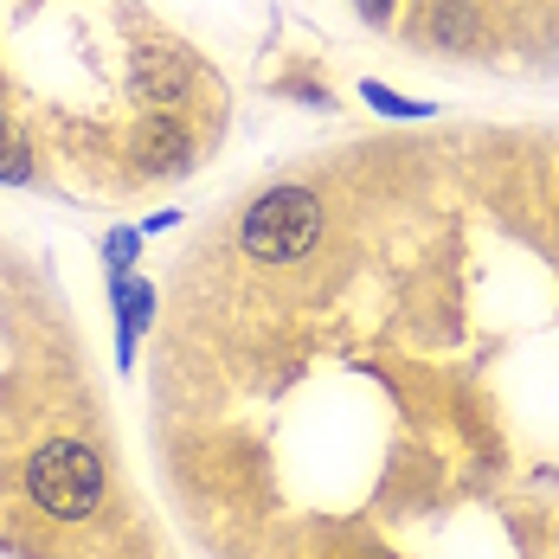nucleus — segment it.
I'll return each instance as SVG.
<instances>
[{"label":"nucleus","instance_id":"obj_7","mask_svg":"<svg viewBox=\"0 0 559 559\" xmlns=\"http://www.w3.org/2000/svg\"><path fill=\"white\" fill-rule=\"evenodd\" d=\"M0 180H13V187L33 180V155H26V142L7 129V116H0Z\"/></svg>","mask_w":559,"mask_h":559},{"label":"nucleus","instance_id":"obj_10","mask_svg":"<svg viewBox=\"0 0 559 559\" xmlns=\"http://www.w3.org/2000/svg\"><path fill=\"white\" fill-rule=\"evenodd\" d=\"M360 13H367V20H386V13H392V0H360Z\"/></svg>","mask_w":559,"mask_h":559},{"label":"nucleus","instance_id":"obj_3","mask_svg":"<svg viewBox=\"0 0 559 559\" xmlns=\"http://www.w3.org/2000/svg\"><path fill=\"white\" fill-rule=\"evenodd\" d=\"M193 84H200V71H193V58L168 46V39H142L135 52H129V91H135V104H148V110H180L187 97H193Z\"/></svg>","mask_w":559,"mask_h":559},{"label":"nucleus","instance_id":"obj_6","mask_svg":"<svg viewBox=\"0 0 559 559\" xmlns=\"http://www.w3.org/2000/svg\"><path fill=\"white\" fill-rule=\"evenodd\" d=\"M476 33V20H469V7L463 0H438V13H431V39L444 46V52H463V39Z\"/></svg>","mask_w":559,"mask_h":559},{"label":"nucleus","instance_id":"obj_4","mask_svg":"<svg viewBox=\"0 0 559 559\" xmlns=\"http://www.w3.org/2000/svg\"><path fill=\"white\" fill-rule=\"evenodd\" d=\"M142 168H155V174H187L193 168V135H187V122L174 110H155V122L142 129Z\"/></svg>","mask_w":559,"mask_h":559},{"label":"nucleus","instance_id":"obj_8","mask_svg":"<svg viewBox=\"0 0 559 559\" xmlns=\"http://www.w3.org/2000/svg\"><path fill=\"white\" fill-rule=\"evenodd\" d=\"M360 97L373 104V110H386V116H431V104H412V97H399V91H386V84H360Z\"/></svg>","mask_w":559,"mask_h":559},{"label":"nucleus","instance_id":"obj_1","mask_svg":"<svg viewBox=\"0 0 559 559\" xmlns=\"http://www.w3.org/2000/svg\"><path fill=\"white\" fill-rule=\"evenodd\" d=\"M316 238H322V200L309 187H271L238 219V245L258 264H296L316 251Z\"/></svg>","mask_w":559,"mask_h":559},{"label":"nucleus","instance_id":"obj_9","mask_svg":"<svg viewBox=\"0 0 559 559\" xmlns=\"http://www.w3.org/2000/svg\"><path fill=\"white\" fill-rule=\"evenodd\" d=\"M129 264H135V231H110V277L122 283Z\"/></svg>","mask_w":559,"mask_h":559},{"label":"nucleus","instance_id":"obj_5","mask_svg":"<svg viewBox=\"0 0 559 559\" xmlns=\"http://www.w3.org/2000/svg\"><path fill=\"white\" fill-rule=\"evenodd\" d=\"M110 296H116V309H122V360H129L135 354V335L155 322V289L122 277V283H110Z\"/></svg>","mask_w":559,"mask_h":559},{"label":"nucleus","instance_id":"obj_2","mask_svg":"<svg viewBox=\"0 0 559 559\" xmlns=\"http://www.w3.org/2000/svg\"><path fill=\"white\" fill-rule=\"evenodd\" d=\"M26 489H33V502L46 508V514L84 521V514H97V502H104V463L84 444H46L26 463Z\"/></svg>","mask_w":559,"mask_h":559}]
</instances>
